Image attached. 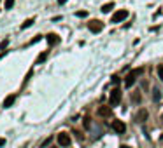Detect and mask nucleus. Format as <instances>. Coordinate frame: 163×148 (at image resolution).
Listing matches in <instances>:
<instances>
[{
    "mask_svg": "<svg viewBox=\"0 0 163 148\" xmlns=\"http://www.w3.org/2000/svg\"><path fill=\"white\" fill-rule=\"evenodd\" d=\"M163 98V94H161V91H160V87H153V101L154 103H160Z\"/></svg>",
    "mask_w": 163,
    "mask_h": 148,
    "instance_id": "1a4fd4ad",
    "label": "nucleus"
},
{
    "mask_svg": "<svg viewBox=\"0 0 163 148\" xmlns=\"http://www.w3.org/2000/svg\"><path fill=\"white\" fill-rule=\"evenodd\" d=\"M88 28H90V31L91 33H100L103 30V23L102 21H98V19H93L88 23Z\"/></svg>",
    "mask_w": 163,
    "mask_h": 148,
    "instance_id": "7ed1b4c3",
    "label": "nucleus"
},
{
    "mask_svg": "<svg viewBox=\"0 0 163 148\" xmlns=\"http://www.w3.org/2000/svg\"><path fill=\"white\" fill-rule=\"evenodd\" d=\"M156 73H158V77L163 80V65H158V68H156Z\"/></svg>",
    "mask_w": 163,
    "mask_h": 148,
    "instance_id": "a211bd4d",
    "label": "nucleus"
},
{
    "mask_svg": "<svg viewBox=\"0 0 163 148\" xmlns=\"http://www.w3.org/2000/svg\"><path fill=\"white\" fill-rule=\"evenodd\" d=\"M128 10L126 9H119L118 12H114L112 14V18H111V23H121V21H125L126 18H128Z\"/></svg>",
    "mask_w": 163,
    "mask_h": 148,
    "instance_id": "f03ea898",
    "label": "nucleus"
},
{
    "mask_svg": "<svg viewBox=\"0 0 163 148\" xmlns=\"http://www.w3.org/2000/svg\"><path fill=\"white\" fill-rule=\"evenodd\" d=\"M82 124H84V127H86V129H90V127H91V118L84 117V122H82Z\"/></svg>",
    "mask_w": 163,
    "mask_h": 148,
    "instance_id": "dca6fc26",
    "label": "nucleus"
},
{
    "mask_svg": "<svg viewBox=\"0 0 163 148\" xmlns=\"http://www.w3.org/2000/svg\"><path fill=\"white\" fill-rule=\"evenodd\" d=\"M121 148H130V147H126V145H123V147Z\"/></svg>",
    "mask_w": 163,
    "mask_h": 148,
    "instance_id": "b1692460",
    "label": "nucleus"
},
{
    "mask_svg": "<svg viewBox=\"0 0 163 148\" xmlns=\"http://www.w3.org/2000/svg\"><path fill=\"white\" fill-rule=\"evenodd\" d=\"M32 25H33V19H26L25 21V23H23V25H21V30H25V28H28V26H32Z\"/></svg>",
    "mask_w": 163,
    "mask_h": 148,
    "instance_id": "2eb2a0df",
    "label": "nucleus"
},
{
    "mask_svg": "<svg viewBox=\"0 0 163 148\" xmlns=\"http://www.w3.org/2000/svg\"><path fill=\"white\" fill-rule=\"evenodd\" d=\"M114 9V4H112V2H109V4H105V5H102V12H111V10Z\"/></svg>",
    "mask_w": 163,
    "mask_h": 148,
    "instance_id": "4468645a",
    "label": "nucleus"
},
{
    "mask_svg": "<svg viewBox=\"0 0 163 148\" xmlns=\"http://www.w3.org/2000/svg\"><path fill=\"white\" fill-rule=\"evenodd\" d=\"M65 2H67V0H58V4H60V5H61V4H65Z\"/></svg>",
    "mask_w": 163,
    "mask_h": 148,
    "instance_id": "5701e85b",
    "label": "nucleus"
},
{
    "mask_svg": "<svg viewBox=\"0 0 163 148\" xmlns=\"http://www.w3.org/2000/svg\"><path fill=\"white\" fill-rule=\"evenodd\" d=\"M112 82H114V84H116V82H119V77H118V75H112Z\"/></svg>",
    "mask_w": 163,
    "mask_h": 148,
    "instance_id": "412c9836",
    "label": "nucleus"
},
{
    "mask_svg": "<svg viewBox=\"0 0 163 148\" xmlns=\"http://www.w3.org/2000/svg\"><path fill=\"white\" fill-rule=\"evenodd\" d=\"M109 101H111V106L119 105V101H121V91H119V89H112L111 96H109Z\"/></svg>",
    "mask_w": 163,
    "mask_h": 148,
    "instance_id": "20e7f679",
    "label": "nucleus"
},
{
    "mask_svg": "<svg viewBox=\"0 0 163 148\" xmlns=\"http://www.w3.org/2000/svg\"><path fill=\"white\" fill-rule=\"evenodd\" d=\"M144 73V68H135V70H132L128 75H126V79H125V86L126 87H132L133 84L137 82V77L139 75H142Z\"/></svg>",
    "mask_w": 163,
    "mask_h": 148,
    "instance_id": "f257e3e1",
    "label": "nucleus"
},
{
    "mask_svg": "<svg viewBox=\"0 0 163 148\" xmlns=\"http://www.w3.org/2000/svg\"><path fill=\"white\" fill-rule=\"evenodd\" d=\"M4 7H5V9H12V7H14V0H5Z\"/></svg>",
    "mask_w": 163,
    "mask_h": 148,
    "instance_id": "f3484780",
    "label": "nucleus"
},
{
    "mask_svg": "<svg viewBox=\"0 0 163 148\" xmlns=\"http://www.w3.org/2000/svg\"><path fill=\"white\" fill-rule=\"evenodd\" d=\"M7 45H9V39H5V40H2V42H0V49H2V51L5 49Z\"/></svg>",
    "mask_w": 163,
    "mask_h": 148,
    "instance_id": "6ab92c4d",
    "label": "nucleus"
},
{
    "mask_svg": "<svg viewBox=\"0 0 163 148\" xmlns=\"http://www.w3.org/2000/svg\"><path fill=\"white\" fill-rule=\"evenodd\" d=\"M58 143H60L61 147H70L72 139L67 132H60V134H58Z\"/></svg>",
    "mask_w": 163,
    "mask_h": 148,
    "instance_id": "39448f33",
    "label": "nucleus"
},
{
    "mask_svg": "<svg viewBox=\"0 0 163 148\" xmlns=\"http://www.w3.org/2000/svg\"><path fill=\"white\" fill-rule=\"evenodd\" d=\"M98 115H100V117H111V115H112V108L103 105V106L98 108Z\"/></svg>",
    "mask_w": 163,
    "mask_h": 148,
    "instance_id": "6e6552de",
    "label": "nucleus"
},
{
    "mask_svg": "<svg viewBox=\"0 0 163 148\" xmlns=\"http://www.w3.org/2000/svg\"><path fill=\"white\" fill-rule=\"evenodd\" d=\"M58 42H60V37H58L56 33H49V35H48V44H49V45H56Z\"/></svg>",
    "mask_w": 163,
    "mask_h": 148,
    "instance_id": "9d476101",
    "label": "nucleus"
},
{
    "mask_svg": "<svg viewBox=\"0 0 163 148\" xmlns=\"http://www.w3.org/2000/svg\"><path fill=\"white\" fill-rule=\"evenodd\" d=\"M147 117H149L147 110H146V108H140L139 112H137V115H135V122L142 124V122H146V120H147Z\"/></svg>",
    "mask_w": 163,
    "mask_h": 148,
    "instance_id": "423d86ee",
    "label": "nucleus"
},
{
    "mask_svg": "<svg viewBox=\"0 0 163 148\" xmlns=\"http://www.w3.org/2000/svg\"><path fill=\"white\" fill-rule=\"evenodd\" d=\"M142 101V94H140V91H135L132 94V103H135V105H139Z\"/></svg>",
    "mask_w": 163,
    "mask_h": 148,
    "instance_id": "f8f14e48",
    "label": "nucleus"
},
{
    "mask_svg": "<svg viewBox=\"0 0 163 148\" xmlns=\"http://www.w3.org/2000/svg\"><path fill=\"white\" fill-rule=\"evenodd\" d=\"M112 129H114L118 134H123V132L126 131V126H125V122H121V120H114V122H112Z\"/></svg>",
    "mask_w": 163,
    "mask_h": 148,
    "instance_id": "0eeeda50",
    "label": "nucleus"
},
{
    "mask_svg": "<svg viewBox=\"0 0 163 148\" xmlns=\"http://www.w3.org/2000/svg\"><path fill=\"white\" fill-rule=\"evenodd\" d=\"M161 120H163V113H161Z\"/></svg>",
    "mask_w": 163,
    "mask_h": 148,
    "instance_id": "393cba45",
    "label": "nucleus"
},
{
    "mask_svg": "<svg viewBox=\"0 0 163 148\" xmlns=\"http://www.w3.org/2000/svg\"><path fill=\"white\" fill-rule=\"evenodd\" d=\"M16 101V94H11V96H7V98L4 99V108H9V106H12V103Z\"/></svg>",
    "mask_w": 163,
    "mask_h": 148,
    "instance_id": "9b49d317",
    "label": "nucleus"
},
{
    "mask_svg": "<svg viewBox=\"0 0 163 148\" xmlns=\"http://www.w3.org/2000/svg\"><path fill=\"white\" fill-rule=\"evenodd\" d=\"M4 145H5V138H0V148L4 147Z\"/></svg>",
    "mask_w": 163,
    "mask_h": 148,
    "instance_id": "4be33fe9",
    "label": "nucleus"
},
{
    "mask_svg": "<svg viewBox=\"0 0 163 148\" xmlns=\"http://www.w3.org/2000/svg\"><path fill=\"white\" fill-rule=\"evenodd\" d=\"M46 59H48V51H44V52H41V54H39V58H37V61H35V63H37V65H41V63H44Z\"/></svg>",
    "mask_w": 163,
    "mask_h": 148,
    "instance_id": "ddd939ff",
    "label": "nucleus"
},
{
    "mask_svg": "<svg viewBox=\"0 0 163 148\" xmlns=\"http://www.w3.org/2000/svg\"><path fill=\"white\" fill-rule=\"evenodd\" d=\"M75 16H77V18H86V16H88V10H79V12H75Z\"/></svg>",
    "mask_w": 163,
    "mask_h": 148,
    "instance_id": "aec40b11",
    "label": "nucleus"
}]
</instances>
